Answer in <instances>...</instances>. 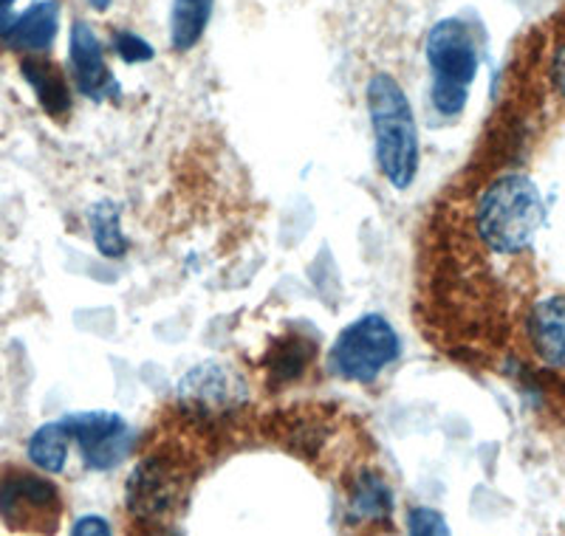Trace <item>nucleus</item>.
I'll return each instance as SVG.
<instances>
[{"mask_svg": "<svg viewBox=\"0 0 565 536\" xmlns=\"http://www.w3.org/2000/svg\"><path fill=\"white\" fill-rule=\"evenodd\" d=\"M212 0H173V14H170V40L173 49L186 52L193 49L210 23Z\"/></svg>", "mask_w": 565, "mask_h": 536, "instance_id": "15", "label": "nucleus"}, {"mask_svg": "<svg viewBox=\"0 0 565 536\" xmlns=\"http://www.w3.org/2000/svg\"><path fill=\"white\" fill-rule=\"evenodd\" d=\"M365 94L382 175L393 190H407L418 173V130L407 94L391 74H373Z\"/></svg>", "mask_w": 565, "mask_h": 536, "instance_id": "2", "label": "nucleus"}, {"mask_svg": "<svg viewBox=\"0 0 565 536\" xmlns=\"http://www.w3.org/2000/svg\"><path fill=\"white\" fill-rule=\"evenodd\" d=\"M546 221L537 184L523 173L489 181L476 204V235L492 255H521Z\"/></svg>", "mask_w": 565, "mask_h": 536, "instance_id": "1", "label": "nucleus"}, {"mask_svg": "<svg viewBox=\"0 0 565 536\" xmlns=\"http://www.w3.org/2000/svg\"><path fill=\"white\" fill-rule=\"evenodd\" d=\"M179 404L195 421L218 424L235 418L249 404V387L226 364H199L179 382Z\"/></svg>", "mask_w": 565, "mask_h": 536, "instance_id": "7", "label": "nucleus"}, {"mask_svg": "<svg viewBox=\"0 0 565 536\" xmlns=\"http://www.w3.org/2000/svg\"><path fill=\"white\" fill-rule=\"evenodd\" d=\"M116 54H119V57L130 65L150 63V60L156 57L153 45H150L148 40L136 37V34H130V32L116 34Z\"/></svg>", "mask_w": 565, "mask_h": 536, "instance_id": "19", "label": "nucleus"}, {"mask_svg": "<svg viewBox=\"0 0 565 536\" xmlns=\"http://www.w3.org/2000/svg\"><path fill=\"white\" fill-rule=\"evenodd\" d=\"M88 3H90V7H94V9H97V12H105V9L110 7V0H88Z\"/></svg>", "mask_w": 565, "mask_h": 536, "instance_id": "22", "label": "nucleus"}, {"mask_svg": "<svg viewBox=\"0 0 565 536\" xmlns=\"http://www.w3.org/2000/svg\"><path fill=\"white\" fill-rule=\"evenodd\" d=\"M190 480L193 469L186 463V454L175 449L145 454L128 478V492H125L130 517L156 528L173 523L175 514L184 508Z\"/></svg>", "mask_w": 565, "mask_h": 536, "instance_id": "3", "label": "nucleus"}, {"mask_svg": "<svg viewBox=\"0 0 565 536\" xmlns=\"http://www.w3.org/2000/svg\"><path fill=\"white\" fill-rule=\"evenodd\" d=\"M311 356H315V345L302 342V339H289V342L271 347V353L266 356V371L271 373V382L277 384L295 382L297 376H302Z\"/></svg>", "mask_w": 565, "mask_h": 536, "instance_id": "17", "label": "nucleus"}, {"mask_svg": "<svg viewBox=\"0 0 565 536\" xmlns=\"http://www.w3.org/2000/svg\"><path fill=\"white\" fill-rule=\"evenodd\" d=\"M71 68H74V83H77L79 94H85L88 99H103L105 94L119 90L105 65L97 34L90 32V26L83 20H77L71 29Z\"/></svg>", "mask_w": 565, "mask_h": 536, "instance_id": "9", "label": "nucleus"}, {"mask_svg": "<svg viewBox=\"0 0 565 536\" xmlns=\"http://www.w3.org/2000/svg\"><path fill=\"white\" fill-rule=\"evenodd\" d=\"M68 441L71 435L63 427V421L45 424L29 441V460L43 472L60 474L65 469V460H68Z\"/></svg>", "mask_w": 565, "mask_h": 536, "instance_id": "16", "label": "nucleus"}, {"mask_svg": "<svg viewBox=\"0 0 565 536\" xmlns=\"http://www.w3.org/2000/svg\"><path fill=\"white\" fill-rule=\"evenodd\" d=\"M63 427L77 441L85 467L94 472L116 469L134 449V432L116 412H77L63 418Z\"/></svg>", "mask_w": 565, "mask_h": 536, "instance_id": "8", "label": "nucleus"}, {"mask_svg": "<svg viewBox=\"0 0 565 536\" xmlns=\"http://www.w3.org/2000/svg\"><path fill=\"white\" fill-rule=\"evenodd\" d=\"M427 63L433 68V105L438 114L458 116L467 108L469 85L478 74V49L467 23H436L427 34Z\"/></svg>", "mask_w": 565, "mask_h": 536, "instance_id": "4", "label": "nucleus"}, {"mask_svg": "<svg viewBox=\"0 0 565 536\" xmlns=\"http://www.w3.org/2000/svg\"><path fill=\"white\" fill-rule=\"evenodd\" d=\"M14 26V0H0V37H7Z\"/></svg>", "mask_w": 565, "mask_h": 536, "instance_id": "21", "label": "nucleus"}, {"mask_svg": "<svg viewBox=\"0 0 565 536\" xmlns=\"http://www.w3.org/2000/svg\"><path fill=\"white\" fill-rule=\"evenodd\" d=\"M63 517V497L52 480L23 469L0 474V519L18 534H54Z\"/></svg>", "mask_w": 565, "mask_h": 536, "instance_id": "6", "label": "nucleus"}, {"mask_svg": "<svg viewBox=\"0 0 565 536\" xmlns=\"http://www.w3.org/2000/svg\"><path fill=\"white\" fill-rule=\"evenodd\" d=\"M26 83L32 85L34 94H38L40 105L49 116H65L71 110V94L68 83H65L63 71L45 57H29L20 65Z\"/></svg>", "mask_w": 565, "mask_h": 536, "instance_id": "13", "label": "nucleus"}, {"mask_svg": "<svg viewBox=\"0 0 565 536\" xmlns=\"http://www.w3.org/2000/svg\"><path fill=\"white\" fill-rule=\"evenodd\" d=\"M402 351L398 333L385 317L367 313L337 336L328 353V371L342 382L373 384L387 364H393Z\"/></svg>", "mask_w": 565, "mask_h": 536, "instance_id": "5", "label": "nucleus"}, {"mask_svg": "<svg viewBox=\"0 0 565 536\" xmlns=\"http://www.w3.org/2000/svg\"><path fill=\"white\" fill-rule=\"evenodd\" d=\"M57 3L54 0H40L23 18L14 20V26L9 29L3 40L14 52H45L54 43V37H57Z\"/></svg>", "mask_w": 565, "mask_h": 536, "instance_id": "11", "label": "nucleus"}, {"mask_svg": "<svg viewBox=\"0 0 565 536\" xmlns=\"http://www.w3.org/2000/svg\"><path fill=\"white\" fill-rule=\"evenodd\" d=\"M348 508H351L353 523H387L393 514V492L382 480V474L360 472L353 478L351 492H348Z\"/></svg>", "mask_w": 565, "mask_h": 536, "instance_id": "12", "label": "nucleus"}, {"mask_svg": "<svg viewBox=\"0 0 565 536\" xmlns=\"http://www.w3.org/2000/svg\"><path fill=\"white\" fill-rule=\"evenodd\" d=\"M88 224L99 255L116 260L128 251V237L122 232V212L114 201H99L88 210Z\"/></svg>", "mask_w": 565, "mask_h": 536, "instance_id": "14", "label": "nucleus"}, {"mask_svg": "<svg viewBox=\"0 0 565 536\" xmlns=\"http://www.w3.org/2000/svg\"><path fill=\"white\" fill-rule=\"evenodd\" d=\"M407 530L416 536H447L450 534V525L444 519V514L433 508H416L411 511V519H407Z\"/></svg>", "mask_w": 565, "mask_h": 536, "instance_id": "18", "label": "nucleus"}, {"mask_svg": "<svg viewBox=\"0 0 565 536\" xmlns=\"http://www.w3.org/2000/svg\"><path fill=\"white\" fill-rule=\"evenodd\" d=\"M526 333L540 362L565 371V294L540 300L529 313Z\"/></svg>", "mask_w": 565, "mask_h": 536, "instance_id": "10", "label": "nucleus"}, {"mask_svg": "<svg viewBox=\"0 0 565 536\" xmlns=\"http://www.w3.org/2000/svg\"><path fill=\"white\" fill-rule=\"evenodd\" d=\"M71 534H77V536H108L110 534V525L105 523L103 517H83L77 519V525L71 528Z\"/></svg>", "mask_w": 565, "mask_h": 536, "instance_id": "20", "label": "nucleus"}]
</instances>
